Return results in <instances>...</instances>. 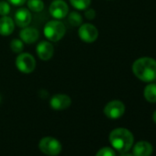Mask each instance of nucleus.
Returning a JSON list of instances; mask_svg holds the SVG:
<instances>
[{
	"mask_svg": "<svg viewBox=\"0 0 156 156\" xmlns=\"http://www.w3.org/2000/svg\"><path fill=\"white\" fill-rule=\"evenodd\" d=\"M134 75L145 83H151L156 79V61L151 57L137 59L132 64Z\"/></svg>",
	"mask_w": 156,
	"mask_h": 156,
	"instance_id": "1",
	"label": "nucleus"
},
{
	"mask_svg": "<svg viewBox=\"0 0 156 156\" xmlns=\"http://www.w3.org/2000/svg\"><path fill=\"white\" fill-rule=\"evenodd\" d=\"M109 141L115 150L123 153L131 148L134 138L129 129L125 128H118L110 132Z\"/></svg>",
	"mask_w": 156,
	"mask_h": 156,
	"instance_id": "2",
	"label": "nucleus"
},
{
	"mask_svg": "<svg viewBox=\"0 0 156 156\" xmlns=\"http://www.w3.org/2000/svg\"><path fill=\"white\" fill-rule=\"evenodd\" d=\"M43 33L49 41L56 42L63 38L65 34V26L58 20H51L44 26Z\"/></svg>",
	"mask_w": 156,
	"mask_h": 156,
	"instance_id": "3",
	"label": "nucleus"
},
{
	"mask_svg": "<svg viewBox=\"0 0 156 156\" xmlns=\"http://www.w3.org/2000/svg\"><path fill=\"white\" fill-rule=\"evenodd\" d=\"M39 148L46 155L56 156L62 151V144L58 140L52 137H45L41 140Z\"/></svg>",
	"mask_w": 156,
	"mask_h": 156,
	"instance_id": "4",
	"label": "nucleus"
},
{
	"mask_svg": "<svg viewBox=\"0 0 156 156\" xmlns=\"http://www.w3.org/2000/svg\"><path fill=\"white\" fill-rule=\"evenodd\" d=\"M16 66L23 73H30L36 67V61L34 57L26 52L19 53L16 59Z\"/></svg>",
	"mask_w": 156,
	"mask_h": 156,
	"instance_id": "5",
	"label": "nucleus"
},
{
	"mask_svg": "<svg viewBox=\"0 0 156 156\" xmlns=\"http://www.w3.org/2000/svg\"><path fill=\"white\" fill-rule=\"evenodd\" d=\"M125 112V106L119 100H112L108 102L104 108L105 115L111 119H117L123 116Z\"/></svg>",
	"mask_w": 156,
	"mask_h": 156,
	"instance_id": "6",
	"label": "nucleus"
},
{
	"mask_svg": "<svg viewBox=\"0 0 156 156\" xmlns=\"http://www.w3.org/2000/svg\"><path fill=\"white\" fill-rule=\"evenodd\" d=\"M78 35L83 41L91 43L97 41L98 37V30L94 25L86 23L80 26L79 30H78Z\"/></svg>",
	"mask_w": 156,
	"mask_h": 156,
	"instance_id": "7",
	"label": "nucleus"
},
{
	"mask_svg": "<svg viewBox=\"0 0 156 156\" xmlns=\"http://www.w3.org/2000/svg\"><path fill=\"white\" fill-rule=\"evenodd\" d=\"M50 14L55 20H62L64 19L69 11L67 4L63 0H54L50 6Z\"/></svg>",
	"mask_w": 156,
	"mask_h": 156,
	"instance_id": "8",
	"label": "nucleus"
},
{
	"mask_svg": "<svg viewBox=\"0 0 156 156\" xmlns=\"http://www.w3.org/2000/svg\"><path fill=\"white\" fill-rule=\"evenodd\" d=\"M72 104V100L69 96L64 94L54 95L50 100V106L55 110H63L68 108Z\"/></svg>",
	"mask_w": 156,
	"mask_h": 156,
	"instance_id": "9",
	"label": "nucleus"
},
{
	"mask_svg": "<svg viewBox=\"0 0 156 156\" xmlns=\"http://www.w3.org/2000/svg\"><path fill=\"white\" fill-rule=\"evenodd\" d=\"M36 51L37 54L39 56V58L42 61H49L52 55H53V51H54V48L52 46V44L49 41H41L37 47H36Z\"/></svg>",
	"mask_w": 156,
	"mask_h": 156,
	"instance_id": "10",
	"label": "nucleus"
},
{
	"mask_svg": "<svg viewBox=\"0 0 156 156\" xmlns=\"http://www.w3.org/2000/svg\"><path fill=\"white\" fill-rule=\"evenodd\" d=\"M15 23L20 28H25L31 22V14L28 9H19L15 13Z\"/></svg>",
	"mask_w": 156,
	"mask_h": 156,
	"instance_id": "11",
	"label": "nucleus"
},
{
	"mask_svg": "<svg viewBox=\"0 0 156 156\" xmlns=\"http://www.w3.org/2000/svg\"><path fill=\"white\" fill-rule=\"evenodd\" d=\"M20 40L27 43V44H31L34 43L40 37V33L38 30L32 27H25L22 28V30L20 33Z\"/></svg>",
	"mask_w": 156,
	"mask_h": 156,
	"instance_id": "12",
	"label": "nucleus"
},
{
	"mask_svg": "<svg viewBox=\"0 0 156 156\" xmlns=\"http://www.w3.org/2000/svg\"><path fill=\"white\" fill-rule=\"evenodd\" d=\"M15 29L14 20L9 16H2L0 18V34L3 36L10 35Z\"/></svg>",
	"mask_w": 156,
	"mask_h": 156,
	"instance_id": "13",
	"label": "nucleus"
},
{
	"mask_svg": "<svg viewBox=\"0 0 156 156\" xmlns=\"http://www.w3.org/2000/svg\"><path fill=\"white\" fill-rule=\"evenodd\" d=\"M153 148L151 143L148 141H139L135 144L133 148L134 156H151L152 153Z\"/></svg>",
	"mask_w": 156,
	"mask_h": 156,
	"instance_id": "14",
	"label": "nucleus"
},
{
	"mask_svg": "<svg viewBox=\"0 0 156 156\" xmlns=\"http://www.w3.org/2000/svg\"><path fill=\"white\" fill-rule=\"evenodd\" d=\"M145 99L150 103H156V84H149L143 91Z\"/></svg>",
	"mask_w": 156,
	"mask_h": 156,
	"instance_id": "15",
	"label": "nucleus"
},
{
	"mask_svg": "<svg viewBox=\"0 0 156 156\" xmlns=\"http://www.w3.org/2000/svg\"><path fill=\"white\" fill-rule=\"evenodd\" d=\"M29 10L33 12H41L44 9V3L42 0H27Z\"/></svg>",
	"mask_w": 156,
	"mask_h": 156,
	"instance_id": "16",
	"label": "nucleus"
},
{
	"mask_svg": "<svg viewBox=\"0 0 156 156\" xmlns=\"http://www.w3.org/2000/svg\"><path fill=\"white\" fill-rule=\"evenodd\" d=\"M72 6L78 10H86L89 8L91 0H70Z\"/></svg>",
	"mask_w": 156,
	"mask_h": 156,
	"instance_id": "17",
	"label": "nucleus"
},
{
	"mask_svg": "<svg viewBox=\"0 0 156 156\" xmlns=\"http://www.w3.org/2000/svg\"><path fill=\"white\" fill-rule=\"evenodd\" d=\"M68 22L72 26H74V27L81 26L82 22H83V18L78 12L73 11V12L70 13V15L68 16Z\"/></svg>",
	"mask_w": 156,
	"mask_h": 156,
	"instance_id": "18",
	"label": "nucleus"
},
{
	"mask_svg": "<svg viewBox=\"0 0 156 156\" xmlns=\"http://www.w3.org/2000/svg\"><path fill=\"white\" fill-rule=\"evenodd\" d=\"M10 49L15 53H21L24 49V42L20 39H14L10 42Z\"/></svg>",
	"mask_w": 156,
	"mask_h": 156,
	"instance_id": "19",
	"label": "nucleus"
},
{
	"mask_svg": "<svg viewBox=\"0 0 156 156\" xmlns=\"http://www.w3.org/2000/svg\"><path fill=\"white\" fill-rule=\"evenodd\" d=\"M10 10H11V8L8 1H0V15L8 16Z\"/></svg>",
	"mask_w": 156,
	"mask_h": 156,
	"instance_id": "20",
	"label": "nucleus"
},
{
	"mask_svg": "<svg viewBox=\"0 0 156 156\" xmlns=\"http://www.w3.org/2000/svg\"><path fill=\"white\" fill-rule=\"evenodd\" d=\"M96 156H116V153L111 148L105 147V148L100 149L96 154Z\"/></svg>",
	"mask_w": 156,
	"mask_h": 156,
	"instance_id": "21",
	"label": "nucleus"
},
{
	"mask_svg": "<svg viewBox=\"0 0 156 156\" xmlns=\"http://www.w3.org/2000/svg\"><path fill=\"white\" fill-rule=\"evenodd\" d=\"M85 16L87 20H93L96 17V11L92 9H87L85 12Z\"/></svg>",
	"mask_w": 156,
	"mask_h": 156,
	"instance_id": "22",
	"label": "nucleus"
},
{
	"mask_svg": "<svg viewBox=\"0 0 156 156\" xmlns=\"http://www.w3.org/2000/svg\"><path fill=\"white\" fill-rule=\"evenodd\" d=\"M7 1H8L9 4H11V5L20 7V6L24 5V4L27 2V0H7Z\"/></svg>",
	"mask_w": 156,
	"mask_h": 156,
	"instance_id": "23",
	"label": "nucleus"
},
{
	"mask_svg": "<svg viewBox=\"0 0 156 156\" xmlns=\"http://www.w3.org/2000/svg\"><path fill=\"white\" fill-rule=\"evenodd\" d=\"M152 119H153V121L156 123V110L154 111V113H153V115H152Z\"/></svg>",
	"mask_w": 156,
	"mask_h": 156,
	"instance_id": "24",
	"label": "nucleus"
},
{
	"mask_svg": "<svg viewBox=\"0 0 156 156\" xmlns=\"http://www.w3.org/2000/svg\"><path fill=\"white\" fill-rule=\"evenodd\" d=\"M120 156H134V155H132V154H129V153H125V152H123V154H122V155H120Z\"/></svg>",
	"mask_w": 156,
	"mask_h": 156,
	"instance_id": "25",
	"label": "nucleus"
},
{
	"mask_svg": "<svg viewBox=\"0 0 156 156\" xmlns=\"http://www.w3.org/2000/svg\"><path fill=\"white\" fill-rule=\"evenodd\" d=\"M0 102H1V97H0Z\"/></svg>",
	"mask_w": 156,
	"mask_h": 156,
	"instance_id": "26",
	"label": "nucleus"
}]
</instances>
